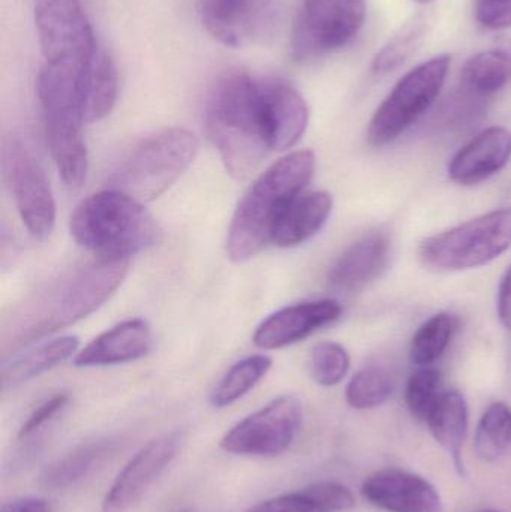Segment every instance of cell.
Wrapping results in <instances>:
<instances>
[{"instance_id":"31","label":"cell","mask_w":511,"mask_h":512,"mask_svg":"<svg viewBox=\"0 0 511 512\" xmlns=\"http://www.w3.org/2000/svg\"><path fill=\"white\" fill-rule=\"evenodd\" d=\"M426 32V20L422 17L413 18L405 24L375 56L372 69L377 74H387L393 69L399 68L402 63L410 59L416 51L417 45L422 41Z\"/></svg>"},{"instance_id":"10","label":"cell","mask_w":511,"mask_h":512,"mask_svg":"<svg viewBox=\"0 0 511 512\" xmlns=\"http://www.w3.org/2000/svg\"><path fill=\"white\" fill-rule=\"evenodd\" d=\"M45 65L83 71L99 42L80 0H33Z\"/></svg>"},{"instance_id":"35","label":"cell","mask_w":511,"mask_h":512,"mask_svg":"<svg viewBox=\"0 0 511 512\" xmlns=\"http://www.w3.org/2000/svg\"><path fill=\"white\" fill-rule=\"evenodd\" d=\"M68 403V393H57L45 399L41 405L33 409L32 414L24 421L23 426L20 427V432H18V438H29L33 433L38 432L41 427H44L45 424L50 423L56 415H59L60 412L68 406Z\"/></svg>"},{"instance_id":"8","label":"cell","mask_w":511,"mask_h":512,"mask_svg":"<svg viewBox=\"0 0 511 512\" xmlns=\"http://www.w3.org/2000/svg\"><path fill=\"white\" fill-rule=\"evenodd\" d=\"M449 54H438L404 75L381 102L368 128L371 146L398 140L437 101L450 68Z\"/></svg>"},{"instance_id":"30","label":"cell","mask_w":511,"mask_h":512,"mask_svg":"<svg viewBox=\"0 0 511 512\" xmlns=\"http://www.w3.org/2000/svg\"><path fill=\"white\" fill-rule=\"evenodd\" d=\"M393 393V381L384 370L368 367L359 370L348 382L345 399L354 409H372L383 405Z\"/></svg>"},{"instance_id":"3","label":"cell","mask_w":511,"mask_h":512,"mask_svg":"<svg viewBox=\"0 0 511 512\" xmlns=\"http://www.w3.org/2000/svg\"><path fill=\"white\" fill-rule=\"evenodd\" d=\"M312 150H297L267 168L246 192L228 231L227 254L243 262L272 245L273 230L315 173Z\"/></svg>"},{"instance_id":"14","label":"cell","mask_w":511,"mask_h":512,"mask_svg":"<svg viewBox=\"0 0 511 512\" xmlns=\"http://www.w3.org/2000/svg\"><path fill=\"white\" fill-rule=\"evenodd\" d=\"M341 315V304L335 300L293 304L264 319L255 330L254 343L261 349L285 348L333 324Z\"/></svg>"},{"instance_id":"7","label":"cell","mask_w":511,"mask_h":512,"mask_svg":"<svg viewBox=\"0 0 511 512\" xmlns=\"http://www.w3.org/2000/svg\"><path fill=\"white\" fill-rule=\"evenodd\" d=\"M511 248V206L471 219L429 237L420 245L423 264L432 270L483 267Z\"/></svg>"},{"instance_id":"9","label":"cell","mask_w":511,"mask_h":512,"mask_svg":"<svg viewBox=\"0 0 511 512\" xmlns=\"http://www.w3.org/2000/svg\"><path fill=\"white\" fill-rule=\"evenodd\" d=\"M366 0H300L291 54L299 62L341 50L359 35L366 20Z\"/></svg>"},{"instance_id":"22","label":"cell","mask_w":511,"mask_h":512,"mask_svg":"<svg viewBox=\"0 0 511 512\" xmlns=\"http://www.w3.org/2000/svg\"><path fill=\"white\" fill-rule=\"evenodd\" d=\"M332 207V195L327 192L299 195L276 224L272 245L278 248H296L308 242L326 225Z\"/></svg>"},{"instance_id":"36","label":"cell","mask_w":511,"mask_h":512,"mask_svg":"<svg viewBox=\"0 0 511 512\" xmlns=\"http://www.w3.org/2000/svg\"><path fill=\"white\" fill-rule=\"evenodd\" d=\"M474 12L480 26L488 30L511 27V0H474Z\"/></svg>"},{"instance_id":"33","label":"cell","mask_w":511,"mask_h":512,"mask_svg":"<svg viewBox=\"0 0 511 512\" xmlns=\"http://www.w3.org/2000/svg\"><path fill=\"white\" fill-rule=\"evenodd\" d=\"M350 370V355L336 342L317 343L311 354V373L321 387H335Z\"/></svg>"},{"instance_id":"12","label":"cell","mask_w":511,"mask_h":512,"mask_svg":"<svg viewBox=\"0 0 511 512\" xmlns=\"http://www.w3.org/2000/svg\"><path fill=\"white\" fill-rule=\"evenodd\" d=\"M3 167L24 227L36 240H47L56 224V203L41 162L26 143L12 138L3 149Z\"/></svg>"},{"instance_id":"11","label":"cell","mask_w":511,"mask_h":512,"mask_svg":"<svg viewBox=\"0 0 511 512\" xmlns=\"http://www.w3.org/2000/svg\"><path fill=\"white\" fill-rule=\"evenodd\" d=\"M302 421V402L294 396H281L231 427L219 445L236 456H279L293 444Z\"/></svg>"},{"instance_id":"13","label":"cell","mask_w":511,"mask_h":512,"mask_svg":"<svg viewBox=\"0 0 511 512\" xmlns=\"http://www.w3.org/2000/svg\"><path fill=\"white\" fill-rule=\"evenodd\" d=\"M185 441V432L174 430L147 442L108 487L102 499V512H128L137 507L177 459Z\"/></svg>"},{"instance_id":"34","label":"cell","mask_w":511,"mask_h":512,"mask_svg":"<svg viewBox=\"0 0 511 512\" xmlns=\"http://www.w3.org/2000/svg\"><path fill=\"white\" fill-rule=\"evenodd\" d=\"M302 490L327 512L348 511L356 504L351 490L342 484L333 483V481L311 484Z\"/></svg>"},{"instance_id":"16","label":"cell","mask_w":511,"mask_h":512,"mask_svg":"<svg viewBox=\"0 0 511 512\" xmlns=\"http://www.w3.org/2000/svg\"><path fill=\"white\" fill-rule=\"evenodd\" d=\"M264 120L270 149L284 152L302 140L309 108L299 90L281 80H261Z\"/></svg>"},{"instance_id":"28","label":"cell","mask_w":511,"mask_h":512,"mask_svg":"<svg viewBox=\"0 0 511 512\" xmlns=\"http://www.w3.org/2000/svg\"><path fill=\"white\" fill-rule=\"evenodd\" d=\"M511 448V409L506 403H492L477 424L474 451L483 462L503 459Z\"/></svg>"},{"instance_id":"6","label":"cell","mask_w":511,"mask_h":512,"mask_svg":"<svg viewBox=\"0 0 511 512\" xmlns=\"http://www.w3.org/2000/svg\"><path fill=\"white\" fill-rule=\"evenodd\" d=\"M198 140L191 131L170 128L141 141L113 177V189L149 203L161 197L191 167Z\"/></svg>"},{"instance_id":"23","label":"cell","mask_w":511,"mask_h":512,"mask_svg":"<svg viewBox=\"0 0 511 512\" xmlns=\"http://www.w3.org/2000/svg\"><path fill=\"white\" fill-rule=\"evenodd\" d=\"M426 424L435 441L452 457L458 474L464 477L462 448L468 435V405L465 397L459 391H444Z\"/></svg>"},{"instance_id":"2","label":"cell","mask_w":511,"mask_h":512,"mask_svg":"<svg viewBox=\"0 0 511 512\" xmlns=\"http://www.w3.org/2000/svg\"><path fill=\"white\" fill-rule=\"evenodd\" d=\"M206 129L234 179H246L272 152L267 140L261 80L233 69L221 75L206 104Z\"/></svg>"},{"instance_id":"17","label":"cell","mask_w":511,"mask_h":512,"mask_svg":"<svg viewBox=\"0 0 511 512\" xmlns=\"http://www.w3.org/2000/svg\"><path fill=\"white\" fill-rule=\"evenodd\" d=\"M270 0H200L207 32L227 47L239 48L260 33Z\"/></svg>"},{"instance_id":"27","label":"cell","mask_w":511,"mask_h":512,"mask_svg":"<svg viewBox=\"0 0 511 512\" xmlns=\"http://www.w3.org/2000/svg\"><path fill=\"white\" fill-rule=\"evenodd\" d=\"M270 367L272 360L267 355H251L237 361L216 385L210 403L218 409L233 405L257 387L258 382L269 373Z\"/></svg>"},{"instance_id":"25","label":"cell","mask_w":511,"mask_h":512,"mask_svg":"<svg viewBox=\"0 0 511 512\" xmlns=\"http://www.w3.org/2000/svg\"><path fill=\"white\" fill-rule=\"evenodd\" d=\"M78 337L63 336L41 343L32 351L12 358L2 369L3 388L15 387L59 366L77 352Z\"/></svg>"},{"instance_id":"1","label":"cell","mask_w":511,"mask_h":512,"mask_svg":"<svg viewBox=\"0 0 511 512\" xmlns=\"http://www.w3.org/2000/svg\"><path fill=\"white\" fill-rule=\"evenodd\" d=\"M128 259H98L17 307L3 327V351H17L98 310L128 273Z\"/></svg>"},{"instance_id":"39","label":"cell","mask_w":511,"mask_h":512,"mask_svg":"<svg viewBox=\"0 0 511 512\" xmlns=\"http://www.w3.org/2000/svg\"><path fill=\"white\" fill-rule=\"evenodd\" d=\"M498 316L501 324L511 331V265L498 289Z\"/></svg>"},{"instance_id":"24","label":"cell","mask_w":511,"mask_h":512,"mask_svg":"<svg viewBox=\"0 0 511 512\" xmlns=\"http://www.w3.org/2000/svg\"><path fill=\"white\" fill-rule=\"evenodd\" d=\"M116 450V442L98 439L78 445L71 453L44 469L41 484L48 490H68L89 477Z\"/></svg>"},{"instance_id":"19","label":"cell","mask_w":511,"mask_h":512,"mask_svg":"<svg viewBox=\"0 0 511 512\" xmlns=\"http://www.w3.org/2000/svg\"><path fill=\"white\" fill-rule=\"evenodd\" d=\"M152 331L144 319H129L104 331L75 357L77 367L116 366L149 354Z\"/></svg>"},{"instance_id":"18","label":"cell","mask_w":511,"mask_h":512,"mask_svg":"<svg viewBox=\"0 0 511 512\" xmlns=\"http://www.w3.org/2000/svg\"><path fill=\"white\" fill-rule=\"evenodd\" d=\"M511 159V131L492 126L462 147L449 164V177L461 186H476L506 168Z\"/></svg>"},{"instance_id":"41","label":"cell","mask_w":511,"mask_h":512,"mask_svg":"<svg viewBox=\"0 0 511 512\" xmlns=\"http://www.w3.org/2000/svg\"><path fill=\"white\" fill-rule=\"evenodd\" d=\"M477 512H498V511H495V510H482V511H477Z\"/></svg>"},{"instance_id":"21","label":"cell","mask_w":511,"mask_h":512,"mask_svg":"<svg viewBox=\"0 0 511 512\" xmlns=\"http://www.w3.org/2000/svg\"><path fill=\"white\" fill-rule=\"evenodd\" d=\"M119 95L116 63L99 44L80 75V102L84 123L99 122L113 111Z\"/></svg>"},{"instance_id":"26","label":"cell","mask_w":511,"mask_h":512,"mask_svg":"<svg viewBox=\"0 0 511 512\" xmlns=\"http://www.w3.org/2000/svg\"><path fill=\"white\" fill-rule=\"evenodd\" d=\"M461 83L470 95L491 96L511 83V42L480 51L467 60Z\"/></svg>"},{"instance_id":"15","label":"cell","mask_w":511,"mask_h":512,"mask_svg":"<svg viewBox=\"0 0 511 512\" xmlns=\"http://www.w3.org/2000/svg\"><path fill=\"white\" fill-rule=\"evenodd\" d=\"M362 496L387 512H443L438 490L426 478L401 469H384L366 478Z\"/></svg>"},{"instance_id":"40","label":"cell","mask_w":511,"mask_h":512,"mask_svg":"<svg viewBox=\"0 0 511 512\" xmlns=\"http://www.w3.org/2000/svg\"><path fill=\"white\" fill-rule=\"evenodd\" d=\"M414 2H417V3H429V2H432V0H414Z\"/></svg>"},{"instance_id":"20","label":"cell","mask_w":511,"mask_h":512,"mask_svg":"<svg viewBox=\"0 0 511 512\" xmlns=\"http://www.w3.org/2000/svg\"><path fill=\"white\" fill-rule=\"evenodd\" d=\"M390 255V240L386 234L372 233L351 245L330 268V288L336 292H356L380 276Z\"/></svg>"},{"instance_id":"32","label":"cell","mask_w":511,"mask_h":512,"mask_svg":"<svg viewBox=\"0 0 511 512\" xmlns=\"http://www.w3.org/2000/svg\"><path fill=\"white\" fill-rule=\"evenodd\" d=\"M443 378L437 369L422 367L408 379L405 387V402L417 420H428L432 409L443 396Z\"/></svg>"},{"instance_id":"29","label":"cell","mask_w":511,"mask_h":512,"mask_svg":"<svg viewBox=\"0 0 511 512\" xmlns=\"http://www.w3.org/2000/svg\"><path fill=\"white\" fill-rule=\"evenodd\" d=\"M458 328V319L450 313H438L429 318L413 336L410 345L411 361L429 367L443 357Z\"/></svg>"},{"instance_id":"5","label":"cell","mask_w":511,"mask_h":512,"mask_svg":"<svg viewBox=\"0 0 511 512\" xmlns=\"http://www.w3.org/2000/svg\"><path fill=\"white\" fill-rule=\"evenodd\" d=\"M36 89L44 114L45 138L59 176L66 188H81L89 158L81 132L84 119L78 81L63 72L42 69Z\"/></svg>"},{"instance_id":"38","label":"cell","mask_w":511,"mask_h":512,"mask_svg":"<svg viewBox=\"0 0 511 512\" xmlns=\"http://www.w3.org/2000/svg\"><path fill=\"white\" fill-rule=\"evenodd\" d=\"M0 512H53L50 502L42 498H15L12 501L3 502Z\"/></svg>"},{"instance_id":"37","label":"cell","mask_w":511,"mask_h":512,"mask_svg":"<svg viewBox=\"0 0 511 512\" xmlns=\"http://www.w3.org/2000/svg\"><path fill=\"white\" fill-rule=\"evenodd\" d=\"M248 512H327L317 502L312 501L303 490L287 493V495L276 496L267 499L261 504L255 505Z\"/></svg>"},{"instance_id":"4","label":"cell","mask_w":511,"mask_h":512,"mask_svg":"<svg viewBox=\"0 0 511 512\" xmlns=\"http://www.w3.org/2000/svg\"><path fill=\"white\" fill-rule=\"evenodd\" d=\"M69 228L75 242L99 259H128L158 245L162 237L143 203L117 189L81 201Z\"/></svg>"}]
</instances>
